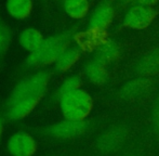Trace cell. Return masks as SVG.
Segmentation results:
<instances>
[{
  "mask_svg": "<svg viewBox=\"0 0 159 156\" xmlns=\"http://www.w3.org/2000/svg\"><path fill=\"white\" fill-rule=\"evenodd\" d=\"M71 33L64 32L44 38L41 46L26 57L25 64L28 67H44L54 64L60 55L69 47L71 40Z\"/></svg>",
  "mask_w": 159,
  "mask_h": 156,
  "instance_id": "cell-1",
  "label": "cell"
},
{
  "mask_svg": "<svg viewBox=\"0 0 159 156\" xmlns=\"http://www.w3.org/2000/svg\"><path fill=\"white\" fill-rule=\"evenodd\" d=\"M50 77L51 75L48 72L39 71L20 80L11 92L8 100V105L27 98L42 99L48 88Z\"/></svg>",
  "mask_w": 159,
  "mask_h": 156,
  "instance_id": "cell-2",
  "label": "cell"
},
{
  "mask_svg": "<svg viewBox=\"0 0 159 156\" xmlns=\"http://www.w3.org/2000/svg\"><path fill=\"white\" fill-rule=\"evenodd\" d=\"M92 108L91 95L81 89L60 98V108L65 119L84 120L91 113Z\"/></svg>",
  "mask_w": 159,
  "mask_h": 156,
  "instance_id": "cell-3",
  "label": "cell"
},
{
  "mask_svg": "<svg viewBox=\"0 0 159 156\" xmlns=\"http://www.w3.org/2000/svg\"><path fill=\"white\" fill-rule=\"evenodd\" d=\"M86 130L87 124L84 120L64 119L49 126L46 129V133L49 137L57 140H70L80 137Z\"/></svg>",
  "mask_w": 159,
  "mask_h": 156,
  "instance_id": "cell-4",
  "label": "cell"
},
{
  "mask_svg": "<svg viewBox=\"0 0 159 156\" xmlns=\"http://www.w3.org/2000/svg\"><path fill=\"white\" fill-rule=\"evenodd\" d=\"M37 148L35 138L25 131L13 133L7 142V150L11 156H34Z\"/></svg>",
  "mask_w": 159,
  "mask_h": 156,
  "instance_id": "cell-5",
  "label": "cell"
},
{
  "mask_svg": "<svg viewBox=\"0 0 159 156\" xmlns=\"http://www.w3.org/2000/svg\"><path fill=\"white\" fill-rule=\"evenodd\" d=\"M127 137V130L124 126H114L104 131L96 140V149L101 153L109 154L119 150Z\"/></svg>",
  "mask_w": 159,
  "mask_h": 156,
  "instance_id": "cell-6",
  "label": "cell"
},
{
  "mask_svg": "<svg viewBox=\"0 0 159 156\" xmlns=\"http://www.w3.org/2000/svg\"><path fill=\"white\" fill-rule=\"evenodd\" d=\"M155 15V11L151 7L136 4L127 12L124 24L132 30H144L153 22Z\"/></svg>",
  "mask_w": 159,
  "mask_h": 156,
  "instance_id": "cell-7",
  "label": "cell"
},
{
  "mask_svg": "<svg viewBox=\"0 0 159 156\" xmlns=\"http://www.w3.org/2000/svg\"><path fill=\"white\" fill-rule=\"evenodd\" d=\"M152 82L147 78H136L127 82L120 91L122 99L128 101H133L143 98L149 91Z\"/></svg>",
  "mask_w": 159,
  "mask_h": 156,
  "instance_id": "cell-8",
  "label": "cell"
},
{
  "mask_svg": "<svg viewBox=\"0 0 159 156\" xmlns=\"http://www.w3.org/2000/svg\"><path fill=\"white\" fill-rule=\"evenodd\" d=\"M40 100L41 99L39 98H27L10 104L8 105V110H7L8 117L12 120L23 119L34 112V110L39 104Z\"/></svg>",
  "mask_w": 159,
  "mask_h": 156,
  "instance_id": "cell-9",
  "label": "cell"
},
{
  "mask_svg": "<svg viewBox=\"0 0 159 156\" xmlns=\"http://www.w3.org/2000/svg\"><path fill=\"white\" fill-rule=\"evenodd\" d=\"M114 17V9L109 2H104L96 8L89 21L90 30H104Z\"/></svg>",
  "mask_w": 159,
  "mask_h": 156,
  "instance_id": "cell-10",
  "label": "cell"
},
{
  "mask_svg": "<svg viewBox=\"0 0 159 156\" xmlns=\"http://www.w3.org/2000/svg\"><path fill=\"white\" fill-rule=\"evenodd\" d=\"M34 9L33 0H7L6 10L12 19L24 21L30 16Z\"/></svg>",
  "mask_w": 159,
  "mask_h": 156,
  "instance_id": "cell-11",
  "label": "cell"
},
{
  "mask_svg": "<svg viewBox=\"0 0 159 156\" xmlns=\"http://www.w3.org/2000/svg\"><path fill=\"white\" fill-rule=\"evenodd\" d=\"M44 37L39 30L35 27H27L22 30L19 36V44L24 50L30 53L35 52L43 42Z\"/></svg>",
  "mask_w": 159,
  "mask_h": 156,
  "instance_id": "cell-12",
  "label": "cell"
},
{
  "mask_svg": "<svg viewBox=\"0 0 159 156\" xmlns=\"http://www.w3.org/2000/svg\"><path fill=\"white\" fill-rule=\"evenodd\" d=\"M81 57V49L77 46L68 47L66 50L60 55L57 61L53 65L57 72L64 73L67 72L70 67H73Z\"/></svg>",
  "mask_w": 159,
  "mask_h": 156,
  "instance_id": "cell-13",
  "label": "cell"
},
{
  "mask_svg": "<svg viewBox=\"0 0 159 156\" xmlns=\"http://www.w3.org/2000/svg\"><path fill=\"white\" fill-rule=\"evenodd\" d=\"M159 72V49L145 54L136 65V73L142 76H151Z\"/></svg>",
  "mask_w": 159,
  "mask_h": 156,
  "instance_id": "cell-14",
  "label": "cell"
},
{
  "mask_svg": "<svg viewBox=\"0 0 159 156\" xmlns=\"http://www.w3.org/2000/svg\"><path fill=\"white\" fill-rule=\"evenodd\" d=\"M119 54V47L115 40L106 39L96 48L95 50V61L101 63H109L117 59Z\"/></svg>",
  "mask_w": 159,
  "mask_h": 156,
  "instance_id": "cell-15",
  "label": "cell"
},
{
  "mask_svg": "<svg viewBox=\"0 0 159 156\" xmlns=\"http://www.w3.org/2000/svg\"><path fill=\"white\" fill-rule=\"evenodd\" d=\"M84 74L87 78L94 85H103L107 80V72L104 64L98 61H91L84 66Z\"/></svg>",
  "mask_w": 159,
  "mask_h": 156,
  "instance_id": "cell-16",
  "label": "cell"
},
{
  "mask_svg": "<svg viewBox=\"0 0 159 156\" xmlns=\"http://www.w3.org/2000/svg\"><path fill=\"white\" fill-rule=\"evenodd\" d=\"M63 8L69 17L80 20L88 13L89 2L88 0H63Z\"/></svg>",
  "mask_w": 159,
  "mask_h": 156,
  "instance_id": "cell-17",
  "label": "cell"
},
{
  "mask_svg": "<svg viewBox=\"0 0 159 156\" xmlns=\"http://www.w3.org/2000/svg\"><path fill=\"white\" fill-rule=\"evenodd\" d=\"M103 30H89L86 33H81L76 36V39L78 41L80 49H92L96 47L98 48L104 40Z\"/></svg>",
  "mask_w": 159,
  "mask_h": 156,
  "instance_id": "cell-18",
  "label": "cell"
},
{
  "mask_svg": "<svg viewBox=\"0 0 159 156\" xmlns=\"http://www.w3.org/2000/svg\"><path fill=\"white\" fill-rule=\"evenodd\" d=\"M12 41L11 28L0 17V62L6 57Z\"/></svg>",
  "mask_w": 159,
  "mask_h": 156,
  "instance_id": "cell-19",
  "label": "cell"
},
{
  "mask_svg": "<svg viewBox=\"0 0 159 156\" xmlns=\"http://www.w3.org/2000/svg\"><path fill=\"white\" fill-rule=\"evenodd\" d=\"M80 86H81V79L78 76L68 77L60 86L59 90H57V97L61 98L63 95L67 94V93H70L73 91L78 90V89H80Z\"/></svg>",
  "mask_w": 159,
  "mask_h": 156,
  "instance_id": "cell-20",
  "label": "cell"
},
{
  "mask_svg": "<svg viewBox=\"0 0 159 156\" xmlns=\"http://www.w3.org/2000/svg\"><path fill=\"white\" fill-rule=\"evenodd\" d=\"M158 0H136V3L139 6H145V7H151L155 4Z\"/></svg>",
  "mask_w": 159,
  "mask_h": 156,
  "instance_id": "cell-21",
  "label": "cell"
},
{
  "mask_svg": "<svg viewBox=\"0 0 159 156\" xmlns=\"http://www.w3.org/2000/svg\"><path fill=\"white\" fill-rule=\"evenodd\" d=\"M155 125H156V129H157L159 132V108L155 113Z\"/></svg>",
  "mask_w": 159,
  "mask_h": 156,
  "instance_id": "cell-22",
  "label": "cell"
},
{
  "mask_svg": "<svg viewBox=\"0 0 159 156\" xmlns=\"http://www.w3.org/2000/svg\"><path fill=\"white\" fill-rule=\"evenodd\" d=\"M2 135H3V122L0 119V140H1V138H2Z\"/></svg>",
  "mask_w": 159,
  "mask_h": 156,
  "instance_id": "cell-23",
  "label": "cell"
},
{
  "mask_svg": "<svg viewBox=\"0 0 159 156\" xmlns=\"http://www.w3.org/2000/svg\"><path fill=\"white\" fill-rule=\"evenodd\" d=\"M127 1H130V0H127Z\"/></svg>",
  "mask_w": 159,
  "mask_h": 156,
  "instance_id": "cell-24",
  "label": "cell"
}]
</instances>
